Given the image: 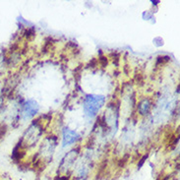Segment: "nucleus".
Here are the masks:
<instances>
[{
	"label": "nucleus",
	"instance_id": "0eeeda50",
	"mask_svg": "<svg viewBox=\"0 0 180 180\" xmlns=\"http://www.w3.org/2000/svg\"><path fill=\"white\" fill-rule=\"evenodd\" d=\"M99 62L102 67H105L106 65H107V58L105 56H100L99 58Z\"/></svg>",
	"mask_w": 180,
	"mask_h": 180
},
{
	"label": "nucleus",
	"instance_id": "20e7f679",
	"mask_svg": "<svg viewBox=\"0 0 180 180\" xmlns=\"http://www.w3.org/2000/svg\"><path fill=\"white\" fill-rule=\"evenodd\" d=\"M151 106H152V103H151L150 99H142L141 102H139V105H138L139 113L141 115H147L151 110Z\"/></svg>",
	"mask_w": 180,
	"mask_h": 180
},
{
	"label": "nucleus",
	"instance_id": "6e6552de",
	"mask_svg": "<svg viewBox=\"0 0 180 180\" xmlns=\"http://www.w3.org/2000/svg\"><path fill=\"white\" fill-rule=\"evenodd\" d=\"M148 158V155H145L144 157H143L141 160H140V161L138 163V167H142L143 166V164H144V163L146 161V160Z\"/></svg>",
	"mask_w": 180,
	"mask_h": 180
},
{
	"label": "nucleus",
	"instance_id": "7ed1b4c3",
	"mask_svg": "<svg viewBox=\"0 0 180 180\" xmlns=\"http://www.w3.org/2000/svg\"><path fill=\"white\" fill-rule=\"evenodd\" d=\"M38 102L30 99L24 105V115L26 118H32L38 112Z\"/></svg>",
	"mask_w": 180,
	"mask_h": 180
},
{
	"label": "nucleus",
	"instance_id": "39448f33",
	"mask_svg": "<svg viewBox=\"0 0 180 180\" xmlns=\"http://www.w3.org/2000/svg\"><path fill=\"white\" fill-rule=\"evenodd\" d=\"M35 35H36L35 29H33V28L27 29V30H25V33H24V36H25V38H28V39L33 38V36H35Z\"/></svg>",
	"mask_w": 180,
	"mask_h": 180
},
{
	"label": "nucleus",
	"instance_id": "f257e3e1",
	"mask_svg": "<svg viewBox=\"0 0 180 180\" xmlns=\"http://www.w3.org/2000/svg\"><path fill=\"white\" fill-rule=\"evenodd\" d=\"M105 102V97L97 94H88L84 99V111L89 117H94L99 113Z\"/></svg>",
	"mask_w": 180,
	"mask_h": 180
},
{
	"label": "nucleus",
	"instance_id": "f03ea898",
	"mask_svg": "<svg viewBox=\"0 0 180 180\" xmlns=\"http://www.w3.org/2000/svg\"><path fill=\"white\" fill-rule=\"evenodd\" d=\"M79 137L80 136H79V134L77 132L69 129V128H65V129L63 130V142H62L63 147L73 145L74 143L77 142Z\"/></svg>",
	"mask_w": 180,
	"mask_h": 180
},
{
	"label": "nucleus",
	"instance_id": "1a4fd4ad",
	"mask_svg": "<svg viewBox=\"0 0 180 180\" xmlns=\"http://www.w3.org/2000/svg\"><path fill=\"white\" fill-rule=\"evenodd\" d=\"M70 176H67V175H62V176H57L55 180H69Z\"/></svg>",
	"mask_w": 180,
	"mask_h": 180
},
{
	"label": "nucleus",
	"instance_id": "423d86ee",
	"mask_svg": "<svg viewBox=\"0 0 180 180\" xmlns=\"http://www.w3.org/2000/svg\"><path fill=\"white\" fill-rule=\"evenodd\" d=\"M6 132H7V126H6V125H1V126H0V141H1L3 137L5 136Z\"/></svg>",
	"mask_w": 180,
	"mask_h": 180
},
{
	"label": "nucleus",
	"instance_id": "9d476101",
	"mask_svg": "<svg viewBox=\"0 0 180 180\" xmlns=\"http://www.w3.org/2000/svg\"><path fill=\"white\" fill-rule=\"evenodd\" d=\"M3 105H4V99H3V97H0V110L3 107Z\"/></svg>",
	"mask_w": 180,
	"mask_h": 180
}]
</instances>
